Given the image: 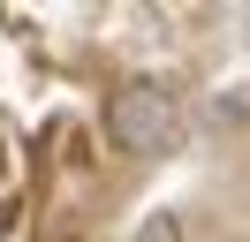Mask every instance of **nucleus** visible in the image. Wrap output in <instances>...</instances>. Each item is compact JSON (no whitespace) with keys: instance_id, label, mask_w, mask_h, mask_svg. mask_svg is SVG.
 <instances>
[{"instance_id":"obj_1","label":"nucleus","mask_w":250,"mask_h":242,"mask_svg":"<svg viewBox=\"0 0 250 242\" xmlns=\"http://www.w3.org/2000/svg\"><path fill=\"white\" fill-rule=\"evenodd\" d=\"M106 136L122 151H137V159H167L174 136H182V106H174V91L159 83H122L106 99Z\"/></svg>"},{"instance_id":"obj_2","label":"nucleus","mask_w":250,"mask_h":242,"mask_svg":"<svg viewBox=\"0 0 250 242\" xmlns=\"http://www.w3.org/2000/svg\"><path fill=\"white\" fill-rule=\"evenodd\" d=\"M129 242H182V220H174V212H152V220H144Z\"/></svg>"}]
</instances>
